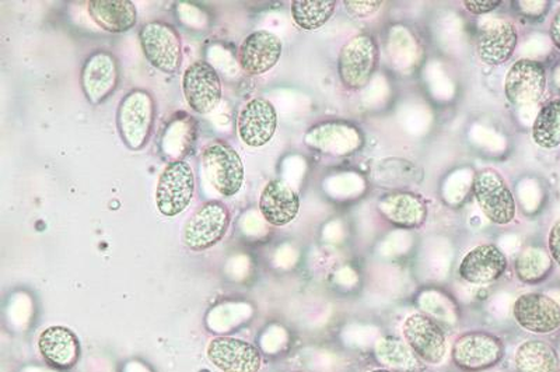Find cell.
Listing matches in <instances>:
<instances>
[{"label": "cell", "mask_w": 560, "mask_h": 372, "mask_svg": "<svg viewBox=\"0 0 560 372\" xmlns=\"http://www.w3.org/2000/svg\"><path fill=\"white\" fill-rule=\"evenodd\" d=\"M156 104L147 90H132L125 95L117 111V127L122 142L132 152L148 144L152 135Z\"/></svg>", "instance_id": "6da1fadb"}, {"label": "cell", "mask_w": 560, "mask_h": 372, "mask_svg": "<svg viewBox=\"0 0 560 372\" xmlns=\"http://www.w3.org/2000/svg\"><path fill=\"white\" fill-rule=\"evenodd\" d=\"M205 177L224 198H232L242 189L244 164L236 150L224 140L205 146L201 155Z\"/></svg>", "instance_id": "7a4b0ae2"}, {"label": "cell", "mask_w": 560, "mask_h": 372, "mask_svg": "<svg viewBox=\"0 0 560 372\" xmlns=\"http://www.w3.org/2000/svg\"><path fill=\"white\" fill-rule=\"evenodd\" d=\"M378 45L369 34H358L343 45L338 59V73L345 88L360 90L366 88L376 73Z\"/></svg>", "instance_id": "3957f363"}, {"label": "cell", "mask_w": 560, "mask_h": 372, "mask_svg": "<svg viewBox=\"0 0 560 372\" xmlns=\"http://www.w3.org/2000/svg\"><path fill=\"white\" fill-rule=\"evenodd\" d=\"M140 45L148 62L160 72L175 74L183 65L182 35L172 24L150 22L139 33Z\"/></svg>", "instance_id": "277c9868"}, {"label": "cell", "mask_w": 560, "mask_h": 372, "mask_svg": "<svg viewBox=\"0 0 560 372\" xmlns=\"http://www.w3.org/2000/svg\"><path fill=\"white\" fill-rule=\"evenodd\" d=\"M195 194V175L191 165L185 161H172L160 174L156 189L159 212L175 218L187 210Z\"/></svg>", "instance_id": "5b68a950"}, {"label": "cell", "mask_w": 560, "mask_h": 372, "mask_svg": "<svg viewBox=\"0 0 560 372\" xmlns=\"http://www.w3.org/2000/svg\"><path fill=\"white\" fill-rule=\"evenodd\" d=\"M230 225L228 206L210 200L192 214L184 228V244L195 253L212 248L224 239Z\"/></svg>", "instance_id": "8992f818"}, {"label": "cell", "mask_w": 560, "mask_h": 372, "mask_svg": "<svg viewBox=\"0 0 560 372\" xmlns=\"http://www.w3.org/2000/svg\"><path fill=\"white\" fill-rule=\"evenodd\" d=\"M472 190L485 216L493 223L504 225L516 216V202L506 181L493 168H485L475 175Z\"/></svg>", "instance_id": "52a82bcc"}, {"label": "cell", "mask_w": 560, "mask_h": 372, "mask_svg": "<svg viewBox=\"0 0 560 372\" xmlns=\"http://www.w3.org/2000/svg\"><path fill=\"white\" fill-rule=\"evenodd\" d=\"M183 93L187 104L197 114L207 115L222 102L223 88L217 69L198 60L183 74Z\"/></svg>", "instance_id": "ba28073f"}, {"label": "cell", "mask_w": 560, "mask_h": 372, "mask_svg": "<svg viewBox=\"0 0 560 372\" xmlns=\"http://www.w3.org/2000/svg\"><path fill=\"white\" fill-rule=\"evenodd\" d=\"M547 90V72L533 59H520L510 68L504 94L514 107H529L541 102Z\"/></svg>", "instance_id": "9c48e42d"}, {"label": "cell", "mask_w": 560, "mask_h": 372, "mask_svg": "<svg viewBox=\"0 0 560 372\" xmlns=\"http://www.w3.org/2000/svg\"><path fill=\"white\" fill-rule=\"evenodd\" d=\"M207 356L210 363L222 372H258L262 365L257 347L226 336L210 340Z\"/></svg>", "instance_id": "30bf717a"}, {"label": "cell", "mask_w": 560, "mask_h": 372, "mask_svg": "<svg viewBox=\"0 0 560 372\" xmlns=\"http://www.w3.org/2000/svg\"><path fill=\"white\" fill-rule=\"evenodd\" d=\"M277 128V109L268 100L254 98L240 111L238 136L249 148H262L271 142Z\"/></svg>", "instance_id": "8fae6325"}, {"label": "cell", "mask_w": 560, "mask_h": 372, "mask_svg": "<svg viewBox=\"0 0 560 372\" xmlns=\"http://www.w3.org/2000/svg\"><path fill=\"white\" fill-rule=\"evenodd\" d=\"M404 338L420 359L440 364L447 354L446 338L436 322L427 315L415 314L404 324Z\"/></svg>", "instance_id": "7c38bea8"}, {"label": "cell", "mask_w": 560, "mask_h": 372, "mask_svg": "<svg viewBox=\"0 0 560 372\" xmlns=\"http://www.w3.org/2000/svg\"><path fill=\"white\" fill-rule=\"evenodd\" d=\"M119 82L117 58L105 51H97L84 63L82 69V89L88 102L100 105L112 97Z\"/></svg>", "instance_id": "4fadbf2b"}, {"label": "cell", "mask_w": 560, "mask_h": 372, "mask_svg": "<svg viewBox=\"0 0 560 372\" xmlns=\"http://www.w3.org/2000/svg\"><path fill=\"white\" fill-rule=\"evenodd\" d=\"M283 45L278 35L259 30L249 34L240 45L238 63L245 73L259 77L277 67Z\"/></svg>", "instance_id": "5bb4252c"}, {"label": "cell", "mask_w": 560, "mask_h": 372, "mask_svg": "<svg viewBox=\"0 0 560 372\" xmlns=\"http://www.w3.org/2000/svg\"><path fill=\"white\" fill-rule=\"evenodd\" d=\"M517 42V30L508 20H488L478 33L479 59L483 63L490 65V67L508 62L516 51Z\"/></svg>", "instance_id": "9a60e30c"}, {"label": "cell", "mask_w": 560, "mask_h": 372, "mask_svg": "<svg viewBox=\"0 0 560 372\" xmlns=\"http://www.w3.org/2000/svg\"><path fill=\"white\" fill-rule=\"evenodd\" d=\"M514 318L533 334H551L560 326V305L549 295L529 293L514 303Z\"/></svg>", "instance_id": "2e32d148"}, {"label": "cell", "mask_w": 560, "mask_h": 372, "mask_svg": "<svg viewBox=\"0 0 560 372\" xmlns=\"http://www.w3.org/2000/svg\"><path fill=\"white\" fill-rule=\"evenodd\" d=\"M508 268L506 256L494 245H479L469 251L459 265V275L471 284L497 281Z\"/></svg>", "instance_id": "e0dca14e"}, {"label": "cell", "mask_w": 560, "mask_h": 372, "mask_svg": "<svg viewBox=\"0 0 560 372\" xmlns=\"http://www.w3.org/2000/svg\"><path fill=\"white\" fill-rule=\"evenodd\" d=\"M259 210L264 219L272 225H287L298 218L300 199L296 190L280 179L265 186L259 198Z\"/></svg>", "instance_id": "ac0fdd59"}, {"label": "cell", "mask_w": 560, "mask_h": 372, "mask_svg": "<svg viewBox=\"0 0 560 372\" xmlns=\"http://www.w3.org/2000/svg\"><path fill=\"white\" fill-rule=\"evenodd\" d=\"M39 353L49 365L59 370L72 369L80 357L78 336L65 326H49L38 339Z\"/></svg>", "instance_id": "d6986e66"}, {"label": "cell", "mask_w": 560, "mask_h": 372, "mask_svg": "<svg viewBox=\"0 0 560 372\" xmlns=\"http://www.w3.org/2000/svg\"><path fill=\"white\" fill-rule=\"evenodd\" d=\"M88 10L93 22L108 33H127L138 23V10L131 0H92Z\"/></svg>", "instance_id": "ffe728a7"}, {"label": "cell", "mask_w": 560, "mask_h": 372, "mask_svg": "<svg viewBox=\"0 0 560 372\" xmlns=\"http://www.w3.org/2000/svg\"><path fill=\"white\" fill-rule=\"evenodd\" d=\"M454 360L464 369L478 370L497 363L500 345L493 336L487 334H468L454 346Z\"/></svg>", "instance_id": "44dd1931"}, {"label": "cell", "mask_w": 560, "mask_h": 372, "mask_svg": "<svg viewBox=\"0 0 560 372\" xmlns=\"http://www.w3.org/2000/svg\"><path fill=\"white\" fill-rule=\"evenodd\" d=\"M380 210L395 224L413 228L422 223L427 216V208L422 200L412 194H392L380 200Z\"/></svg>", "instance_id": "7402d4cb"}, {"label": "cell", "mask_w": 560, "mask_h": 372, "mask_svg": "<svg viewBox=\"0 0 560 372\" xmlns=\"http://www.w3.org/2000/svg\"><path fill=\"white\" fill-rule=\"evenodd\" d=\"M516 365L520 372H559V357L553 347L529 340L518 347Z\"/></svg>", "instance_id": "603a6c76"}, {"label": "cell", "mask_w": 560, "mask_h": 372, "mask_svg": "<svg viewBox=\"0 0 560 372\" xmlns=\"http://www.w3.org/2000/svg\"><path fill=\"white\" fill-rule=\"evenodd\" d=\"M335 8H337L335 0H294L292 18L300 28L314 32L329 22Z\"/></svg>", "instance_id": "cb8c5ba5"}, {"label": "cell", "mask_w": 560, "mask_h": 372, "mask_svg": "<svg viewBox=\"0 0 560 372\" xmlns=\"http://www.w3.org/2000/svg\"><path fill=\"white\" fill-rule=\"evenodd\" d=\"M534 142L542 149L560 146V100L544 105L533 125Z\"/></svg>", "instance_id": "d4e9b609"}, {"label": "cell", "mask_w": 560, "mask_h": 372, "mask_svg": "<svg viewBox=\"0 0 560 372\" xmlns=\"http://www.w3.org/2000/svg\"><path fill=\"white\" fill-rule=\"evenodd\" d=\"M376 354L383 364L395 370L408 371L417 365L411 349L401 340L383 339L376 344Z\"/></svg>", "instance_id": "484cf974"}, {"label": "cell", "mask_w": 560, "mask_h": 372, "mask_svg": "<svg viewBox=\"0 0 560 372\" xmlns=\"http://www.w3.org/2000/svg\"><path fill=\"white\" fill-rule=\"evenodd\" d=\"M551 268L549 256L544 251L534 248L524 251L516 264L518 278L527 283L542 280Z\"/></svg>", "instance_id": "4316f807"}, {"label": "cell", "mask_w": 560, "mask_h": 372, "mask_svg": "<svg viewBox=\"0 0 560 372\" xmlns=\"http://www.w3.org/2000/svg\"><path fill=\"white\" fill-rule=\"evenodd\" d=\"M377 330L374 328H349L348 334L345 335V341L349 346L366 349V347L377 344Z\"/></svg>", "instance_id": "83f0119b"}, {"label": "cell", "mask_w": 560, "mask_h": 372, "mask_svg": "<svg viewBox=\"0 0 560 372\" xmlns=\"http://www.w3.org/2000/svg\"><path fill=\"white\" fill-rule=\"evenodd\" d=\"M383 2H373V0H369V2H345V8H347L350 16L354 19H366L373 16L374 13L377 12L380 8H382Z\"/></svg>", "instance_id": "f1b7e54d"}, {"label": "cell", "mask_w": 560, "mask_h": 372, "mask_svg": "<svg viewBox=\"0 0 560 372\" xmlns=\"http://www.w3.org/2000/svg\"><path fill=\"white\" fill-rule=\"evenodd\" d=\"M500 0H465L464 7L472 14H485L500 7Z\"/></svg>", "instance_id": "f546056e"}, {"label": "cell", "mask_w": 560, "mask_h": 372, "mask_svg": "<svg viewBox=\"0 0 560 372\" xmlns=\"http://www.w3.org/2000/svg\"><path fill=\"white\" fill-rule=\"evenodd\" d=\"M549 251H551L552 259L560 266V219L552 225L549 231L548 239Z\"/></svg>", "instance_id": "4dcf8cb0"}, {"label": "cell", "mask_w": 560, "mask_h": 372, "mask_svg": "<svg viewBox=\"0 0 560 372\" xmlns=\"http://www.w3.org/2000/svg\"><path fill=\"white\" fill-rule=\"evenodd\" d=\"M549 34H551V39L555 47H557L560 51V8L552 19L551 28H549Z\"/></svg>", "instance_id": "1f68e13d"}, {"label": "cell", "mask_w": 560, "mask_h": 372, "mask_svg": "<svg viewBox=\"0 0 560 372\" xmlns=\"http://www.w3.org/2000/svg\"><path fill=\"white\" fill-rule=\"evenodd\" d=\"M553 82L557 85L558 92L560 93V65L553 72Z\"/></svg>", "instance_id": "d6a6232c"}, {"label": "cell", "mask_w": 560, "mask_h": 372, "mask_svg": "<svg viewBox=\"0 0 560 372\" xmlns=\"http://www.w3.org/2000/svg\"><path fill=\"white\" fill-rule=\"evenodd\" d=\"M370 372H388V371H384V370H376V371H370Z\"/></svg>", "instance_id": "836d02e7"}]
</instances>
